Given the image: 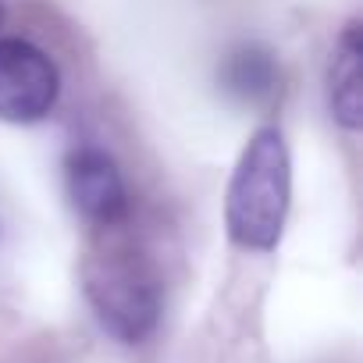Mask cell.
<instances>
[{
	"label": "cell",
	"mask_w": 363,
	"mask_h": 363,
	"mask_svg": "<svg viewBox=\"0 0 363 363\" xmlns=\"http://www.w3.org/2000/svg\"><path fill=\"white\" fill-rule=\"evenodd\" d=\"M221 86L242 104H267L281 86L278 57L264 43H239L221 65Z\"/></svg>",
	"instance_id": "6"
},
{
	"label": "cell",
	"mask_w": 363,
	"mask_h": 363,
	"mask_svg": "<svg viewBox=\"0 0 363 363\" xmlns=\"http://www.w3.org/2000/svg\"><path fill=\"white\" fill-rule=\"evenodd\" d=\"M363 40H359V26L349 22L331 50V61H328V107H331V118L356 132L363 125Z\"/></svg>",
	"instance_id": "5"
},
{
	"label": "cell",
	"mask_w": 363,
	"mask_h": 363,
	"mask_svg": "<svg viewBox=\"0 0 363 363\" xmlns=\"http://www.w3.org/2000/svg\"><path fill=\"white\" fill-rule=\"evenodd\" d=\"M82 292L100 328L121 345L146 342L160 324L164 310L160 281L153 267L135 253L125 250L93 253L82 264Z\"/></svg>",
	"instance_id": "2"
},
{
	"label": "cell",
	"mask_w": 363,
	"mask_h": 363,
	"mask_svg": "<svg viewBox=\"0 0 363 363\" xmlns=\"http://www.w3.org/2000/svg\"><path fill=\"white\" fill-rule=\"evenodd\" d=\"M61 96V72L36 43L22 36L0 40V121L36 125Z\"/></svg>",
	"instance_id": "3"
},
{
	"label": "cell",
	"mask_w": 363,
	"mask_h": 363,
	"mask_svg": "<svg viewBox=\"0 0 363 363\" xmlns=\"http://www.w3.org/2000/svg\"><path fill=\"white\" fill-rule=\"evenodd\" d=\"M292 203V160L278 125L250 135L225 193L228 239L246 253H274Z\"/></svg>",
	"instance_id": "1"
},
{
	"label": "cell",
	"mask_w": 363,
	"mask_h": 363,
	"mask_svg": "<svg viewBox=\"0 0 363 363\" xmlns=\"http://www.w3.org/2000/svg\"><path fill=\"white\" fill-rule=\"evenodd\" d=\"M65 186L72 207L96 228H118L128 218V186L118 160L100 146H75L65 157Z\"/></svg>",
	"instance_id": "4"
},
{
	"label": "cell",
	"mask_w": 363,
	"mask_h": 363,
	"mask_svg": "<svg viewBox=\"0 0 363 363\" xmlns=\"http://www.w3.org/2000/svg\"><path fill=\"white\" fill-rule=\"evenodd\" d=\"M0 26H4V0H0Z\"/></svg>",
	"instance_id": "7"
}]
</instances>
